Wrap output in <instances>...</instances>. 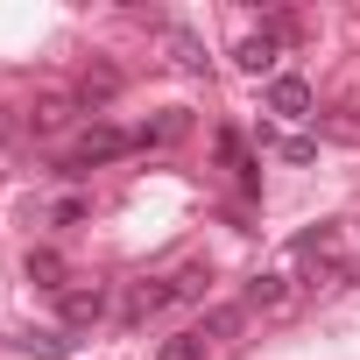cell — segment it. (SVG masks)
Returning a JSON list of instances; mask_svg holds the SVG:
<instances>
[{"label":"cell","instance_id":"obj_1","mask_svg":"<svg viewBox=\"0 0 360 360\" xmlns=\"http://www.w3.org/2000/svg\"><path fill=\"white\" fill-rule=\"evenodd\" d=\"M127 148H134V134H127V127L92 120V127H85V134H78V141L57 155V176H85L92 162H113V155H127Z\"/></svg>","mask_w":360,"mask_h":360},{"label":"cell","instance_id":"obj_2","mask_svg":"<svg viewBox=\"0 0 360 360\" xmlns=\"http://www.w3.org/2000/svg\"><path fill=\"white\" fill-rule=\"evenodd\" d=\"M57 311H64V332H85V325H99V318L113 311V297H106L99 283H71V290L57 297Z\"/></svg>","mask_w":360,"mask_h":360},{"label":"cell","instance_id":"obj_3","mask_svg":"<svg viewBox=\"0 0 360 360\" xmlns=\"http://www.w3.org/2000/svg\"><path fill=\"white\" fill-rule=\"evenodd\" d=\"M162 304H176L169 297V276H148V283H127V297H120V325H148Z\"/></svg>","mask_w":360,"mask_h":360},{"label":"cell","instance_id":"obj_4","mask_svg":"<svg viewBox=\"0 0 360 360\" xmlns=\"http://www.w3.org/2000/svg\"><path fill=\"white\" fill-rule=\"evenodd\" d=\"M269 113H276V120H304V113H311V85H304L297 71L269 78Z\"/></svg>","mask_w":360,"mask_h":360},{"label":"cell","instance_id":"obj_5","mask_svg":"<svg viewBox=\"0 0 360 360\" xmlns=\"http://www.w3.org/2000/svg\"><path fill=\"white\" fill-rule=\"evenodd\" d=\"M71 113H85V106H78V92H43V99L29 106V127H36V134H64V127H71Z\"/></svg>","mask_w":360,"mask_h":360},{"label":"cell","instance_id":"obj_6","mask_svg":"<svg viewBox=\"0 0 360 360\" xmlns=\"http://www.w3.org/2000/svg\"><path fill=\"white\" fill-rule=\"evenodd\" d=\"M113 99H120V71H113V64H92V71L78 78V106L99 113V106H113Z\"/></svg>","mask_w":360,"mask_h":360},{"label":"cell","instance_id":"obj_7","mask_svg":"<svg viewBox=\"0 0 360 360\" xmlns=\"http://www.w3.org/2000/svg\"><path fill=\"white\" fill-rule=\"evenodd\" d=\"M184 134H191V113H184V106H169V113H155V120L134 134V148H169V141H184Z\"/></svg>","mask_w":360,"mask_h":360},{"label":"cell","instance_id":"obj_8","mask_svg":"<svg viewBox=\"0 0 360 360\" xmlns=\"http://www.w3.org/2000/svg\"><path fill=\"white\" fill-rule=\"evenodd\" d=\"M240 325H248V304H212V311H205V318H198L191 332H198V339L212 346V339H233Z\"/></svg>","mask_w":360,"mask_h":360},{"label":"cell","instance_id":"obj_9","mask_svg":"<svg viewBox=\"0 0 360 360\" xmlns=\"http://www.w3.org/2000/svg\"><path fill=\"white\" fill-rule=\"evenodd\" d=\"M29 283L64 297V290H71V283H64V255H57V248H29Z\"/></svg>","mask_w":360,"mask_h":360},{"label":"cell","instance_id":"obj_10","mask_svg":"<svg viewBox=\"0 0 360 360\" xmlns=\"http://www.w3.org/2000/svg\"><path fill=\"white\" fill-rule=\"evenodd\" d=\"M162 43H169V57L184 64V71H205V43H198L191 29H176V22H162Z\"/></svg>","mask_w":360,"mask_h":360},{"label":"cell","instance_id":"obj_11","mask_svg":"<svg viewBox=\"0 0 360 360\" xmlns=\"http://www.w3.org/2000/svg\"><path fill=\"white\" fill-rule=\"evenodd\" d=\"M276 57H283V43H269V36H248V43L233 50V64H240V71H255V78H262V71H276Z\"/></svg>","mask_w":360,"mask_h":360},{"label":"cell","instance_id":"obj_12","mask_svg":"<svg viewBox=\"0 0 360 360\" xmlns=\"http://www.w3.org/2000/svg\"><path fill=\"white\" fill-rule=\"evenodd\" d=\"M283 304H290L283 276H248V311H283Z\"/></svg>","mask_w":360,"mask_h":360},{"label":"cell","instance_id":"obj_13","mask_svg":"<svg viewBox=\"0 0 360 360\" xmlns=\"http://www.w3.org/2000/svg\"><path fill=\"white\" fill-rule=\"evenodd\" d=\"M219 162H226V169H233V176H240V184H248V191H255V155H248V148H240V134H233V127H226V134H219Z\"/></svg>","mask_w":360,"mask_h":360},{"label":"cell","instance_id":"obj_14","mask_svg":"<svg viewBox=\"0 0 360 360\" xmlns=\"http://www.w3.org/2000/svg\"><path fill=\"white\" fill-rule=\"evenodd\" d=\"M22 353H36V360H64V353H71V332H22Z\"/></svg>","mask_w":360,"mask_h":360},{"label":"cell","instance_id":"obj_15","mask_svg":"<svg viewBox=\"0 0 360 360\" xmlns=\"http://www.w3.org/2000/svg\"><path fill=\"white\" fill-rule=\"evenodd\" d=\"M155 360H205V339H198V332H176V339L155 346Z\"/></svg>","mask_w":360,"mask_h":360},{"label":"cell","instance_id":"obj_16","mask_svg":"<svg viewBox=\"0 0 360 360\" xmlns=\"http://www.w3.org/2000/svg\"><path fill=\"white\" fill-rule=\"evenodd\" d=\"M169 297H176V304L205 297V269H198V262H191V269H176V276H169Z\"/></svg>","mask_w":360,"mask_h":360},{"label":"cell","instance_id":"obj_17","mask_svg":"<svg viewBox=\"0 0 360 360\" xmlns=\"http://www.w3.org/2000/svg\"><path fill=\"white\" fill-rule=\"evenodd\" d=\"M85 212H92V205H85V198H64V205H57V212H50V226H78V219H85Z\"/></svg>","mask_w":360,"mask_h":360}]
</instances>
